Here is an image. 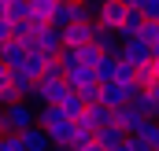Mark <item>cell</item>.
<instances>
[{
  "mask_svg": "<svg viewBox=\"0 0 159 151\" xmlns=\"http://www.w3.org/2000/svg\"><path fill=\"white\" fill-rule=\"evenodd\" d=\"M37 129L52 140V144H67L70 140V133H74V122L67 118V114L59 111V107H37Z\"/></svg>",
  "mask_w": 159,
  "mask_h": 151,
  "instance_id": "6da1fadb",
  "label": "cell"
},
{
  "mask_svg": "<svg viewBox=\"0 0 159 151\" xmlns=\"http://www.w3.org/2000/svg\"><path fill=\"white\" fill-rule=\"evenodd\" d=\"M137 96V85L133 81H111V85H100V100L96 103H104L107 111H119L122 103H129Z\"/></svg>",
  "mask_w": 159,
  "mask_h": 151,
  "instance_id": "7a4b0ae2",
  "label": "cell"
},
{
  "mask_svg": "<svg viewBox=\"0 0 159 151\" xmlns=\"http://www.w3.org/2000/svg\"><path fill=\"white\" fill-rule=\"evenodd\" d=\"M144 122H148V118L137 111L133 103H122L119 111H111V125H115V129H122V136H137Z\"/></svg>",
  "mask_w": 159,
  "mask_h": 151,
  "instance_id": "3957f363",
  "label": "cell"
},
{
  "mask_svg": "<svg viewBox=\"0 0 159 151\" xmlns=\"http://www.w3.org/2000/svg\"><path fill=\"white\" fill-rule=\"evenodd\" d=\"M93 33H96L93 22H74V26L59 30V41H63V48H85V44H93Z\"/></svg>",
  "mask_w": 159,
  "mask_h": 151,
  "instance_id": "277c9868",
  "label": "cell"
},
{
  "mask_svg": "<svg viewBox=\"0 0 159 151\" xmlns=\"http://www.w3.org/2000/svg\"><path fill=\"white\" fill-rule=\"evenodd\" d=\"M119 59L126 63V67H133V70H137V67H144V63H152V59H148V44H141L137 37L119 44Z\"/></svg>",
  "mask_w": 159,
  "mask_h": 151,
  "instance_id": "5b68a950",
  "label": "cell"
},
{
  "mask_svg": "<svg viewBox=\"0 0 159 151\" xmlns=\"http://www.w3.org/2000/svg\"><path fill=\"white\" fill-rule=\"evenodd\" d=\"M26 55H30V52H26V44H19V41H4V44H0V67H7V70H19Z\"/></svg>",
  "mask_w": 159,
  "mask_h": 151,
  "instance_id": "8992f818",
  "label": "cell"
},
{
  "mask_svg": "<svg viewBox=\"0 0 159 151\" xmlns=\"http://www.w3.org/2000/svg\"><path fill=\"white\" fill-rule=\"evenodd\" d=\"M63 85H67L70 92H85V88H93V85H96V77H93L89 67H74V70H67V74H63Z\"/></svg>",
  "mask_w": 159,
  "mask_h": 151,
  "instance_id": "52a82bcc",
  "label": "cell"
},
{
  "mask_svg": "<svg viewBox=\"0 0 159 151\" xmlns=\"http://www.w3.org/2000/svg\"><path fill=\"white\" fill-rule=\"evenodd\" d=\"M93 26H96V22H93ZM119 33H115V30H100V26H96V33H93V48H96V52H100V55H119Z\"/></svg>",
  "mask_w": 159,
  "mask_h": 151,
  "instance_id": "ba28073f",
  "label": "cell"
},
{
  "mask_svg": "<svg viewBox=\"0 0 159 151\" xmlns=\"http://www.w3.org/2000/svg\"><path fill=\"white\" fill-rule=\"evenodd\" d=\"M115 74H119V55H100V59H96V67H93L96 85H111Z\"/></svg>",
  "mask_w": 159,
  "mask_h": 151,
  "instance_id": "9c48e42d",
  "label": "cell"
},
{
  "mask_svg": "<svg viewBox=\"0 0 159 151\" xmlns=\"http://www.w3.org/2000/svg\"><path fill=\"white\" fill-rule=\"evenodd\" d=\"M19 140H22V148H26V151H52V140H48V136L41 133L37 125L22 129V133H19Z\"/></svg>",
  "mask_w": 159,
  "mask_h": 151,
  "instance_id": "30bf717a",
  "label": "cell"
},
{
  "mask_svg": "<svg viewBox=\"0 0 159 151\" xmlns=\"http://www.w3.org/2000/svg\"><path fill=\"white\" fill-rule=\"evenodd\" d=\"M141 26H144V15L133 11V7H126V19H122V26H119V41H133L141 33Z\"/></svg>",
  "mask_w": 159,
  "mask_h": 151,
  "instance_id": "8fae6325",
  "label": "cell"
},
{
  "mask_svg": "<svg viewBox=\"0 0 159 151\" xmlns=\"http://www.w3.org/2000/svg\"><path fill=\"white\" fill-rule=\"evenodd\" d=\"M44 63H48V59H41V55H26V59H22V67H19V70H11V74L26 77V81H41V74H44Z\"/></svg>",
  "mask_w": 159,
  "mask_h": 151,
  "instance_id": "7c38bea8",
  "label": "cell"
},
{
  "mask_svg": "<svg viewBox=\"0 0 159 151\" xmlns=\"http://www.w3.org/2000/svg\"><path fill=\"white\" fill-rule=\"evenodd\" d=\"M56 4H59V0H26V11H30V19H34V22H44V26H48V19H52Z\"/></svg>",
  "mask_w": 159,
  "mask_h": 151,
  "instance_id": "4fadbf2b",
  "label": "cell"
},
{
  "mask_svg": "<svg viewBox=\"0 0 159 151\" xmlns=\"http://www.w3.org/2000/svg\"><path fill=\"white\" fill-rule=\"evenodd\" d=\"M129 103H133L137 111L144 114V118H152V122H159V100L152 96V92H137V96H133Z\"/></svg>",
  "mask_w": 159,
  "mask_h": 151,
  "instance_id": "5bb4252c",
  "label": "cell"
},
{
  "mask_svg": "<svg viewBox=\"0 0 159 151\" xmlns=\"http://www.w3.org/2000/svg\"><path fill=\"white\" fill-rule=\"evenodd\" d=\"M52 107H59V111L67 114L70 122H74V118H78V114L85 111V103H81V96H78V92H67V96H63L59 103H52Z\"/></svg>",
  "mask_w": 159,
  "mask_h": 151,
  "instance_id": "9a60e30c",
  "label": "cell"
},
{
  "mask_svg": "<svg viewBox=\"0 0 159 151\" xmlns=\"http://www.w3.org/2000/svg\"><path fill=\"white\" fill-rule=\"evenodd\" d=\"M0 15H4V19H7L11 26H15V22H26V19H30V11H26V0H11V4H7V7L0 11Z\"/></svg>",
  "mask_w": 159,
  "mask_h": 151,
  "instance_id": "2e32d148",
  "label": "cell"
},
{
  "mask_svg": "<svg viewBox=\"0 0 159 151\" xmlns=\"http://www.w3.org/2000/svg\"><path fill=\"white\" fill-rule=\"evenodd\" d=\"M137 140H144V144H152V148L159 151V122H152V118H148V122L141 125V133H137Z\"/></svg>",
  "mask_w": 159,
  "mask_h": 151,
  "instance_id": "e0dca14e",
  "label": "cell"
},
{
  "mask_svg": "<svg viewBox=\"0 0 159 151\" xmlns=\"http://www.w3.org/2000/svg\"><path fill=\"white\" fill-rule=\"evenodd\" d=\"M89 140H93V133H81V129H74V133H70V140H67L63 148H67V151H81Z\"/></svg>",
  "mask_w": 159,
  "mask_h": 151,
  "instance_id": "ac0fdd59",
  "label": "cell"
},
{
  "mask_svg": "<svg viewBox=\"0 0 159 151\" xmlns=\"http://www.w3.org/2000/svg\"><path fill=\"white\" fill-rule=\"evenodd\" d=\"M0 151H26V148H22L19 133H4V136H0Z\"/></svg>",
  "mask_w": 159,
  "mask_h": 151,
  "instance_id": "d6986e66",
  "label": "cell"
},
{
  "mask_svg": "<svg viewBox=\"0 0 159 151\" xmlns=\"http://www.w3.org/2000/svg\"><path fill=\"white\" fill-rule=\"evenodd\" d=\"M41 77H48V81H63V67H59V59H48Z\"/></svg>",
  "mask_w": 159,
  "mask_h": 151,
  "instance_id": "ffe728a7",
  "label": "cell"
},
{
  "mask_svg": "<svg viewBox=\"0 0 159 151\" xmlns=\"http://www.w3.org/2000/svg\"><path fill=\"white\" fill-rule=\"evenodd\" d=\"M141 15H144V22H159V0H148L141 7Z\"/></svg>",
  "mask_w": 159,
  "mask_h": 151,
  "instance_id": "44dd1931",
  "label": "cell"
},
{
  "mask_svg": "<svg viewBox=\"0 0 159 151\" xmlns=\"http://www.w3.org/2000/svg\"><path fill=\"white\" fill-rule=\"evenodd\" d=\"M4 41H11V22L0 15V44H4Z\"/></svg>",
  "mask_w": 159,
  "mask_h": 151,
  "instance_id": "7402d4cb",
  "label": "cell"
},
{
  "mask_svg": "<svg viewBox=\"0 0 159 151\" xmlns=\"http://www.w3.org/2000/svg\"><path fill=\"white\" fill-rule=\"evenodd\" d=\"M122 7H133V11H141V7H144V4H148V0H119Z\"/></svg>",
  "mask_w": 159,
  "mask_h": 151,
  "instance_id": "603a6c76",
  "label": "cell"
},
{
  "mask_svg": "<svg viewBox=\"0 0 159 151\" xmlns=\"http://www.w3.org/2000/svg\"><path fill=\"white\" fill-rule=\"evenodd\" d=\"M144 92H152V96H156V100H159V77H156V81H152V88H144Z\"/></svg>",
  "mask_w": 159,
  "mask_h": 151,
  "instance_id": "cb8c5ba5",
  "label": "cell"
},
{
  "mask_svg": "<svg viewBox=\"0 0 159 151\" xmlns=\"http://www.w3.org/2000/svg\"><path fill=\"white\" fill-rule=\"evenodd\" d=\"M81 151H104V148H100L96 140H89V144H85V148H81Z\"/></svg>",
  "mask_w": 159,
  "mask_h": 151,
  "instance_id": "d4e9b609",
  "label": "cell"
},
{
  "mask_svg": "<svg viewBox=\"0 0 159 151\" xmlns=\"http://www.w3.org/2000/svg\"><path fill=\"white\" fill-rule=\"evenodd\" d=\"M111 151H129V140H122L119 148H111Z\"/></svg>",
  "mask_w": 159,
  "mask_h": 151,
  "instance_id": "484cf974",
  "label": "cell"
},
{
  "mask_svg": "<svg viewBox=\"0 0 159 151\" xmlns=\"http://www.w3.org/2000/svg\"><path fill=\"white\" fill-rule=\"evenodd\" d=\"M152 74H156V77H159V59H156V63H152Z\"/></svg>",
  "mask_w": 159,
  "mask_h": 151,
  "instance_id": "4316f807",
  "label": "cell"
}]
</instances>
